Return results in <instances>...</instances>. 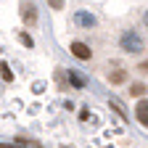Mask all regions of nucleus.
Returning <instances> with one entry per match:
<instances>
[{
    "mask_svg": "<svg viewBox=\"0 0 148 148\" xmlns=\"http://www.w3.org/2000/svg\"><path fill=\"white\" fill-rule=\"evenodd\" d=\"M143 37L135 32V29H124L122 32V37H119V48L124 50V53H130V56H138V53H143Z\"/></svg>",
    "mask_w": 148,
    "mask_h": 148,
    "instance_id": "1",
    "label": "nucleus"
},
{
    "mask_svg": "<svg viewBox=\"0 0 148 148\" xmlns=\"http://www.w3.org/2000/svg\"><path fill=\"white\" fill-rule=\"evenodd\" d=\"M71 53L77 56L79 61H90V58H92V50H90L85 42H79V40H74V42H71Z\"/></svg>",
    "mask_w": 148,
    "mask_h": 148,
    "instance_id": "2",
    "label": "nucleus"
},
{
    "mask_svg": "<svg viewBox=\"0 0 148 148\" xmlns=\"http://www.w3.org/2000/svg\"><path fill=\"white\" fill-rule=\"evenodd\" d=\"M74 21H77L79 27H85V29H90V27L98 24V18L92 13H87V11H77V13H74Z\"/></svg>",
    "mask_w": 148,
    "mask_h": 148,
    "instance_id": "3",
    "label": "nucleus"
},
{
    "mask_svg": "<svg viewBox=\"0 0 148 148\" xmlns=\"http://www.w3.org/2000/svg\"><path fill=\"white\" fill-rule=\"evenodd\" d=\"M135 116H138V122H140L143 127H148V101H145V98L135 106Z\"/></svg>",
    "mask_w": 148,
    "mask_h": 148,
    "instance_id": "4",
    "label": "nucleus"
},
{
    "mask_svg": "<svg viewBox=\"0 0 148 148\" xmlns=\"http://www.w3.org/2000/svg\"><path fill=\"white\" fill-rule=\"evenodd\" d=\"M21 16H24V21L34 24V21H37V13H34V5H24V8H21Z\"/></svg>",
    "mask_w": 148,
    "mask_h": 148,
    "instance_id": "5",
    "label": "nucleus"
},
{
    "mask_svg": "<svg viewBox=\"0 0 148 148\" xmlns=\"http://www.w3.org/2000/svg\"><path fill=\"white\" fill-rule=\"evenodd\" d=\"M108 106L114 108V111H116V114H119L122 119H127V111H124V106H122V103H119L116 98H111V101H108Z\"/></svg>",
    "mask_w": 148,
    "mask_h": 148,
    "instance_id": "6",
    "label": "nucleus"
},
{
    "mask_svg": "<svg viewBox=\"0 0 148 148\" xmlns=\"http://www.w3.org/2000/svg\"><path fill=\"white\" fill-rule=\"evenodd\" d=\"M124 79H127V74H124V71H114V74H108V82H111V85H122Z\"/></svg>",
    "mask_w": 148,
    "mask_h": 148,
    "instance_id": "7",
    "label": "nucleus"
},
{
    "mask_svg": "<svg viewBox=\"0 0 148 148\" xmlns=\"http://www.w3.org/2000/svg\"><path fill=\"white\" fill-rule=\"evenodd\" d=\"M69 79H71V85H74V87H82V85H85V79L79 77L77 71H69Z\"/></svg>",
    "mask_w": 148,
    "mask_h": 148,
    "instance_id": "8",
    "label": "nucleus"
},
{
    "mask_svg": "<svg viewBox=\"0 0 148 148\" xmlns=\"http://www.w3.org/2000/svg\"><path fill=\"white\" fill-rule=\"evenodd\" d=\"M0 148H27V145H24V140H16V143H3Z\"/></svg>",
    "mask_w": 148,
    "mask_h": 148,
    "instance_id": "9",
    "label": "nucleus"
},
{
    "mask_svg": "<svg viewBox=\"0 0 148 148\" xmlns=\"http://www.w3.org/2000/svg\"><path fill=\"white\" fill-rule=\"evenodd\" d=\"M3 79H5V82H11V79H13V71H11L5 64H3Z\"/></svg>",
    "mask_w": 148,
    "mask_h": 148,
    "instance_id": "10",
    "label": "nucleus"
},
{
    "mask_svg": "<svg viewBox=\"0 0 148 148\" xmlns=\"http://www.w3.org/2000/svg\"><path fill=\"white\" fill-rule=\"evenodd\" d=\"M18 40H21V42H24L27 48H32V45H34V42H32V37H29V34H18Z\"/></svg>",
    "mask_w": 148,
    "mask_h": 148,
    "instance_id": "11",
    "label": "nucleus"
},
{
    "mask_svg": "<svg viewBox=\"0 0 148 148\" xmlns=\"http://www.w3.org/2000/svg\"><path fill=\"white\" fill-rule=\"evenodd\" d=\"M143 92H145L143 85H132V95H143Z\"/></svg>",
    "mask_w": 148,
    "mask_h": 148,
    "instance_id": "12",
    "label": "nucleus"
},
{
    "mask_svg": "<svg viewBox=\"0 0 148 148\" xmlns=\"http://www.w3.org/2000/svg\"><path fill=\"white\" fill-rule=\"evenodd\" d=\"M48 3H50L53 8H64V0H48Z\"/></svg>",
    "mask_w": 148,
    "mask_h": 148,
    "instance_id": "13",
    "label": "nucleus"
},
{
    "mask_svg": "<svg viewBox=\"0 0 148 148\" xmlns=\"http://www.w3.org/2000/svg\"><path fill=\"white\" fill-rule=\"evenodd\" d=\"M143 24H145V29H148V11L143 13Z\"/></svg>",
    "mask_w": 148,
    "mask_h": 148,
    "instance_id": "14",
    "label": "nucleus"
},
{
    "mask_svg": "<svg viewBox=\"0 0 148 148\" xmlns=\"http://www.w3.org/2000/svg\"><path fill=\"white\" fill-rule=\"evenodd\" d=\"M140 69H143V71H148V61H143V64H140Z\"/></svg>",
    "mask_w": 148,
    "mask_h": 148,
    "instance_id": "15",
    "label": "nucleus"
}]
</instances>
